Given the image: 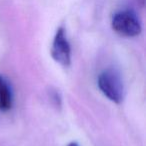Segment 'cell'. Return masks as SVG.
<instances>
[{"instance_id":"cell-1","label":"cell","mask_w":146,"mask_h":146,"mask_svg":"<svg viewBox=\"0 0 146 146\" xmlns=\"http://www.w3.org/2000/svg\"><path fill=\"white\" fill-rule=\"evenodd\" d=\"M98 87L100 91L114 103L123 100L124 88L120 75L114 70H105L98 77Z\"/></svg>"},{"instance_id":"cell-4","label":"cell","mask_w":146,"mask_h":146,"mask_svg":"<svg viewBox=\"0 0 146 146\" xmlns=\"http://www.w3.org/2000/svg\"><path fill=\"white\" fill-rule=\"evenodd\" d=\"M12 92L8 82L0 76V111H8L12 107Z\"/></svg>"},{"instance_id":"cell-6","label":"cell","mask_w":146,"mask_h":146,"mask_svg":"<svg viewBox=\"0 0 146 146\" xmlns=\"http://www.w3.org/2000/svg\"><path fill=\"white\" fill-rule=\"evenodd\" d=\"M140 1V3H141V5H143L144 4V1H145V0H139Z\"/></svg>"},{"instance_id":"cell-5","label":"cell","mask_w":146,"mask_h":146,"mask_svg":"<svg viewBox=\"0 0 146 146\" xmlns=\"http://www.w3.org/2000/svg\"><path fill=\"white\" fill-rule=\"evenodd\" d=\"M67 146H79V145H78V144L76 143V142H71V143H69Z\"/></svg>"},{"instance_id":"cell-3","label":"cell","mask_w":146,"mask_h":146,"mask_svg":"<svg viewBox=\"0 0 146 146\" xmlns=\"http://www.w3.org/2000/svg\"><path fill=\"white\" fill-rule=\"evenodd\" d=\"M51 56L56 62L64 67H68L71 63V49L67 40L66 32L63 27L57 30L51 47Z\"/></svg>"},{"instance_id":"cell-2","label":"cell","mask_w":146,"mask_h":146,"mask_svg":"<svg viewBox=\"0 0 146 146\" xmlns=\"http://www.w3.org/2000/svg\"><path fill=\"white\" fill-rule=\"evenodd\" d=\"M112 28L116 33L125 37H135L141 33L139 19L131 10L115 13L112 18Z\"/></svg>"}]
</instances>
